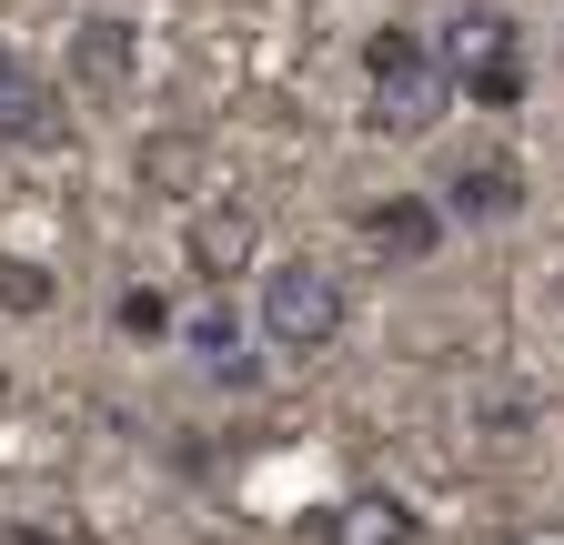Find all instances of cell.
Masks as SVG:
<instances>
[{
	"label": "cell",
	"mask_w": 564,
	"mask_h": 545,
	"mask_svg": "<svg viewBox=\"0 0 564 545\" xmlns=\"http://www.w3.org/2000/svg\"><path fill=\"white\" fill-rule=\"evenodd\" d=\"M454 101H464V82H454V61H444L434 31L383 21L364 41V131H383V142H423Z\"/></svg>",
	"instance_id": "1"
},
{
	"label": "cell",
	"mask_w": 564,
	"mask_h": 545,
	"mask_svg": "<svg viewBox=\"0 0 564 545\" xmlns=\"http://www.w3.org/2000/svg\"><path fill=\"white\" fill-rule=\"evenodd\" d=\"M343 323H352V293H343V272L313 263V253L272 263V272H262V293H252V333H262L272 354H293V364L333 354V344H343Z\"/></svg>",
	"instance_id": "2"
},
{
	"label": "cell",
	"mask_w": 564,
	"mask_h": 545,
	"mask_svg": "<svg viewBox=\"0 0 564 545\" xmlns=\"http://www.w3.org/2000/svg\"><path fill=\"white\" fill-rule=\"evenodd\" d=\"M434 41H444V61H454V82H464L474 111H524V41H514V21L494 11V0H464Z\"/></svg>",
	"instance_id": "3"
},
{
	"label": "cell",
	"mask_w": 564,
	"mask_h": 545,
	"mask_svg": "<svg viewBox=\"0 0 564 545\" xmlns=\"http://www.w3.org/2000/svg\"><path fill=\"white\" fill-rule=\"evenodd\" d=\"M182 263H192V284L202 293H232L242 272H262V213L252 202H192L182 213Z\"/></svg>",
	"instance_id": "4"
},
{
	"label": "cell",
	"mask_w": 564,
	"mask_h": 545,
	"mask_svg": "<svg viewBox=\"0 0 564 545\" xmlns=\"http://www.w3.org/2000/svg\"><path fill=\"white\" fill-rule=\"evenodd\" d=\"M61 142H70L61 82L41 72L31 51H0V152H61Z\"/></svg>",
	"instance_id": "5"
},
{
	"label": "cell",
	"mask_w": 564,
	"mask_h": 545,
	"mask_svg": "<svg viewBox=\"0 0 564 545\" xmlns=\"http://www.w3.org/2000/svg\"><path fill=\"white\" fill-rule=\"evenodd\" d=\"M131 72H141V21H121V11H82L70 21V92L82 101H121Z\"/></svg>",
	"instance_id": "6"
},
{
	"label": "cell",
	"mask_w": 564,
	"mask_h": 545,
	"mask_svg": "<svg viewBox=\"0 0 564 545\" xmlns=\"http://www.w3.org/2000/svg\"><path fill=\"white\" fill-rule=\"evenodd\" d=\"M444 192H383V202H364V213H352V233H364L383 263H423V253H434L444 243Z\"/></svg>",
	"instance_id": "7"
},
{
	"label": "cell",
	"mask_w": 564,
	"mask_h": 545,
	"mask_svg": "<svg viewBox=\"0 0 564 545\" xmlns=\"http://www.w3.org/2000/svg\"><path fill=\"white\" fill-rule=\"evenodd\" d=\"M444 213H454V223H514V213H524V172H514L505 152L454 162V172H444Z\"/></svg>",
	"instance_id": "8"
},
{
	"label": "cell",
	"mask_w": 564,
	"mask_h": 545,
	"mask_svg": "<svg viewBox=\"0 0 564 545\" xmlns=\"http://www.w3.org/2000/svg\"><path fill=\"white\" fill-rule=\"evenodd\" d=\"M323 535H333V545H423V515H413L393 485H352V495L323 515Z\"/></svg>",
	"instance_id": "9"
},
{
	"label": "cell",
	"mask_w": 564,
	"mask_h": 545,
	"mask_svg": "<svg viewBox=\"0 0 564 545\" xmlns=\"http://www.w3.org/2000/svg\"><path fill=\"white\" fill-rule=\"evenodd\" d=\"M202 162H212V152H202V131H192V121H162L152 142L131 152V182H141V192H162V202H192V192H202Z\"/></svg>",
	"instance_id": "10"
},
{
	"label": "cell",
	"mask_w": 564,
	"mask_h": 545,
	"mask_svg": "<svg viewBox=\"0 0 564 545\" xmlns=\"http://www.w3.org/2000/svg\"><path fill=\"white\" fill-rule=\"evenodd\" d=\"M182 344H192L212 374H223V384H252V364H242V323H232V303H223V293H202V303L182 313Z\"/></svg>",
	"instance_id": "11"
},
{
	"label": "cell",
	"mask_w": 564,
	"mask_h": 545,
	"mask_svg": "<svg viewBox=\"0 0 564 545\" xmlns=\"http://www.w3.org/2000/svg\"><path fill=\"white\" fill-rule=\"evenodd\" d=\"M61 303V272L31 253H0V313H51Z\"/></svg>",
	"instance_id": "12"
},
{
	"label": "cell",
	"mask_w": 564,
	"mask_h": 545,
	"mask_svg": "<svg viewBox=\"0 0 564 545\" xmlns=\"http://www.w3.org/2000/svg\"><path fill=\"white\" fill-rule=\"evenodd\" d=\"M162 323H172V303H162L152 284H131V293H121V333H162Z\"/></svg>",
	"instance_id": "13"
},
{
	"label": "cell",
	"mask_w": 564,
	"mask_h": 545,
	"mask_svg": "<svg viewBox=\"0 0 564 545\" xmlns=\"http://www.w3.org/2000/svg\"><path fill=\"white\" fill-rule=\"evenodd\" d=\"M554 293H564V284H554Z\"/></svg>",
	"instance_id": "14"
}]
</instances>
